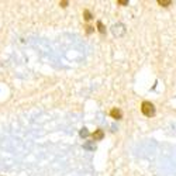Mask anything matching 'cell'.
Returning a JSON list of instances; mask_svg holds the SVG:
<instances>
[{
	"label": "cell",
	"mask_w": 176,
	"mask_h": 176,
	"mask_svg": "<svg viewBox=\"0 0 176 176\" xmlns=\"http://www.w3.org/2000/svg\"><path fill=\"white\" fill-rule=\"evenodd\" d=\"M59 6H62V7H66V6H68V2H59Z\"/></svg>",
	"instance_id": "30bf717a"
},
{
	"label": "cell",
	"mask_w": 176,
	"mask_h": 176,
	"mask_svg": "<svg viewBox=\"0 0 176 176\" xmlns=\"http://www.w3.org/2000/svg\"><path fill=\"white\" fill-rule=\"evenodd\" d=\"M97 27H99V31L102 33V34H104V33H106V30H104L103 23H102V21H99V23H97Z\"/></svg>",
	"instance_id": "52a82bcc"
},
{
	"label": "cell",
	"mask_w": 176,
	"mask_h": 176,
	"mask_svg": "<svg viewBox=\"0 0 176 176\" xmlns=\"http://www.w3.org/2000/svg\"><path fill=\"white\" fill-rule=\"evenodd\" d=\"M103 137H104V133H103V130H100V128L93 133V138H95V141H100Z\"/></svg>",
	"instance_id": "277c9868"
},
{
	"label": "cell",
	"mask_w": 176,
	"mask_h": 176,
	"mask_svg": "<svg viewBox=\"0 0 176 176\" xmlns=\"http://www.w3.org/2000/svg\"><path fill=\"white\" fill-rule=\"evenodd\" d=\"M117 3H119V4H121V6H124V4H128V2H127V0H119Z\"/></svg>",
	"instance_id": "9c48e42d"
},
{
	"label": "cell",
	"mask_w": 176,
	"mask_h": 176,
	"mask_svg": "<svg viewBox=\"0 0 176 176\" xmlns=\"http://www.w3.org/2000/svg\"><path fill=\"white\" fill-rule=\"evenodd\" d=\"M93 31V27H88V33H92Z\"/></svg>",
	"instance_id": "8fae6325"
},
{
	"label": "cell",
	"mask_w": 176,
	"mask_h": 176,
	"mask_svg": "<svg viewBox=\"0 0 176 176\" xmlns=\"http://www.w3.org/2000/svg\"><path fill=\"white\" fill-rule=\"evenodd\" d=\"M141 111H142V114L147 116V117H152L155 114V106L151 102H144L141 104Z\"/></svg>",
	"instance_id": "6da1fadb"
},
{
	"label": "cell",
	"mask_w": 176,
	"mask_h": 176,
	"mask_svg": "<svg viewBox=\"0 0 176 176\" xmlns=\"http://www.w3.org/2000/svg\"><path fill=\"white\" fill-rule=\"evenodd\" d=\"M172 3V2H171V0H159V2H158V4H159V6H164V7H166V6H169V4Z\"/></svg>",
	"instance_id": "5b68a950"
},
{
	"label": "cell",
	"mask_w": 176,
	"mask_h": 176,
	"mask_svg": "<svg viewBox=\"0 0 176 176\" xmlns=\"http://www.w3.org/2000/svg\"><path fill=\"white\" fill-rule=\"evenodd\" d=\"M110 116L116 120H120L123 117V111L120 110V109H113V110L110 111Z\"/></svg>",
	"instance_id": "3957f363"
},
{
	"label": "cell",
	"mask_w": 176,
	"mask_h": 176,
	"mask_svg": "<svg viewBox=\"0 0 176 176\" xmlns=\"http://www.w3.org/2000/svg\"><path fill=\"white\" fill-rule=\"evenodd\" d=\"M88 135H89L88 128H82L81 130V137H88Z\"/></svg>",
	"instance_id": "ba28073f"
},
{
	"label": "cell",
	"mask_w": 176,
	"mask_h": 176,
	"mask_svg": "<svg viewBox=\"0 0 176 176\" xmlns=\"http://www.w3.org/2000/svg\"><path fill=\"white\" fill-rule=\"evenodd\" d=\"M111 31H113V34H114L116 37H123V35L126 34V26L123 23L114 24V26L111 27Z\"/></svg>",
	"instance_id": "7a4b0ae2"
},
{
	"label": "cell",
	"mask_w": 176,
	"mask_h": 176,
	"mask_svg": "<svg viewBox=\"0 0 176 176\" xmlns=\"http://www.w3.org/2000/svg\"><path fill=\"white\" fill-rule=\"evenodd\" d=\"M83 16H85V20H92V14H90V12H89V10H85L83 12Z\"/></svg>",
	"instance_id": "8992f818"
}]
</instances>
